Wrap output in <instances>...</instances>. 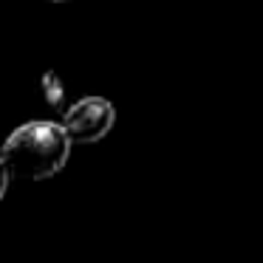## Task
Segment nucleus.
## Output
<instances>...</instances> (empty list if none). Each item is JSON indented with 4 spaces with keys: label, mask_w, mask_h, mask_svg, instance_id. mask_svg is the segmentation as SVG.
<instances>
[{
    "label": "nucleus",
    "mask_w": 263,
    "mask_h": 263,
    "mask_svg": "<svg viewBox=\"0 0 263 263\" xmlns=\"http://www.w3.org/2000/svg\"><path fill=\"white\" fill-rule=\"evenodd\" d=\"M71 136L63 122L31 119L14 127L0 147V159L6 161L9 173L29 181L54 178L71 156Z\"/></svg>",
    "instance_id": "1"
},
{
    "label": "nucleus",
    "mask_w": 263,
    "mask_h": 263,
    "mask_svg": "<svg viewBox=\"0 0 263 263\" xmlns=\"http://www.w3.org/2000/svg\"><path fill=\"white\" fill-rule=\"evenodd\" d=\"M116 122V108L105 97H85L74 102L63 116V127L74 144H93L110 133Z\"/></svg>",
    "instance_id": "2"
},
{
    "label": "nucleus",
    "mask_w": 263,
    "mask_h": 263,
    "mask_svg": "<svg viewBox=\"0 0 263 263\" xmlns=\"http://www.w3.org/2000/svg\"><path fill=\"white\" fill-rule=\"evenodd\" d=\"M43 97L48 99V105H54V108H63V85L57 82V74H51L48 71L46 77H43Z\"/></svg>",
    "instance_id": "3"
},
{
    "label": "nucleus",
    "mask_w": 263,
    "mask_h": 263,
    "mask_svg": "<svg viewBox=\"0 0 263 263\" xmlns=\"http://www.w3.org/2000/svg\"><path fill=\"white\" fill-rule=\"evenodd\" d=\"M9 181H12V173H9L6 161L0 159V201H3V195H6V190H9Z\"/></svg>",
    "instance_id": "4"
},
{
    "label": "nucleus",
    "mask_w": 263,
    "mask_h": 263,
    "mask_svg": "<svg viewBox=\"0 0 263 263\" xmlns=\"http://www.w3.org/2000/svg\"><path fill=\"white\" fill-rule=\"evenodd\" d=\"M48 3H65V0H48Z\"/></svg>",
    "instance_id": "5"
}]
</instances>
